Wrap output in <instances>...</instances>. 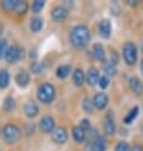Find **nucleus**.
Segmentation results:
<instances>
[{"mask_svg": "<svg viewBox=\"0 0 143 151\" xmlns=\"http://www.w3.org/2000/svg\"><path fill=\"white\" fill-rule=\"evenodd\" d=\"M91 35H90V29L86 26H76L71 29L70 32V42L74 47H76L79 50L85 48L90 42Z\"/></svg>", "mask_w": 143, "mask_h": 151, "instance_id": "nucleus-1", "label": "nucleus"}, {"mask_svg": "<svg viewBox=\"0 0 143 151\" xmlns=\"http://www.w3.org/2000/svg\"><path fill=\"white\" fill-rule=\"evenodd\" d=\"M1 135H3L4 141H5L8 145H14L20 140V137H22V132H20V128L18 127V126L8 123V124H5L3 127Z\"/></svg>", "mask_w": 143, "mask_h": 151, "instance_id": "nucleus-2", "label": "nucleus"}, {"mask_svg": "<svg viewBox=\"0 0 143 151\" xmlns=\"http://www.w3.org/2000/svg\"><path fill=\"white\" fill-rule=\"evenodd\" d=\"M54 95H56V90L51 85V84H42V85L38 88L37 90V98L41 103H44V104H48L51 103L52 100L54 99Z\"/></svg>", "mask_w": 143, "mask_h": 151, "instance_id": "nucleus-3", "label": "nucleus"}, {"mask_svg": "<svg viewBox=\"0 0 143 151\" xmlns=\"http://www.w3.org/2000/svg\"><path fill=\"white\" fill-rule=\"evenodd\" d=\"M123 57H124V61L125 64L132 66L136 64L137 61V47L133 42H127L124 46H123Z\"/></svg>", "mask_w": 143, "mask_h": 151, "instance_id": "nucleus-4", "label": "nucleus"}, {"mask_svg": "<svg viewBox=\"0 0 143 151\" xmlns=\"http://www.w3.org/2000/svg\"><path fill=\"white\" fill-rule=\"evenodd\" d=\"M23 57V50L19 47V46H11V47L8 48L6 55H5V60L9 64H15L18 60Z\"/></svg>", "mask_w": 143, "mask_h": 151, "instance_id": "nucleus-5", "label": "nucleus"}, {"mask_svg": "<svg viewBox=\"0 0 143 151\" xmlns=\"http://www.w3.org/2000/svg\"><path fill=\"white\" fill-rule=\"evenodd\" d=\"M52 141L54 144L64 145L67 141V131L64 127H57L52 131Z\"/></svg>", "mask_w": 143, "mask_h": 151, "instance_id": "nucleus-6", "label": "nucleus"}, {"mask_svg": "<svg viewBox=\"0 0 143 151\" xmlns=\"http://www.w3.org/2000/svg\"><path fill=\"white\" fill-rule=\"evenodd\" d=\"M38 127L43 133L52 132L54 129V119L52 118V117H49V116L42 117V119L39 121V123H38Z\"/></svg>", "mask_w": 143, "mask_h": 151, "instance_id": "nucleus-7", "label": "nucleus"}, {"mask_svg": "<svg viewBox=\"0 0 143 151\" xmlns=\"http://www.w3.org/2000/svg\"><path fill=\"white\" fill-rule=\"evenodd\" d=\"M105 150H107V144H105V140L102 137L92 138L87 144V151H105Z\"/></svg>", "mask_w": 143, "mask_h": 151, "instance_id": "nucleus-8", "label": "nucleus"}, {"mask_svg": "<svg viewBox=\"0 0 143 151\" xmlns=\"http://www.w3.org/2000/svg\"><path fill=\"white\" fill-rule=\"evenodd\" d=\"M108 103H109V98H108V95L105 93H98L94 96V100H92L94 107L96 108V109H99V111L105 109V107L108 106Z\"/></svg>", "mask_w": 143, "mask_h": 151, "instance_id": "nucleus-9", "label": "nucleus"}, {"mask_svg": "<svg viewBox=\"0 0 143 151\" xmlns=\"http://www.w3.org/2000/svg\"><path fill=\"white\" fill-rule=\"evenodd\" d=\"M67 14H69V12L65 6H56L52 10V19L57 23H61L67 18Z\"/></svg>", "mask_w": 143, "mask_h": 151, "instance_id": "nucleus-10", "label": "nucleus"}, {"mask_svg": "<svg viewBox=\"0 0 143 151\" xmlns=\"http://www.w3.org/2000/svg\"><path fill=\"white\" fill-rule=\"evenodd\" d=\"M15 81L18 84V86L20 88H26L28 86L29 81H31V75L27 70H19V73L15 76Z\"/></svg>", "mask_w": 143, "mask_h": 151, "instance_id": "nucleus-11", "label": "nucleus"}, {"mask_svg": "<svg viewBox=\"0 0 143 151\" xmlns=\"http://www.w3.org/2000/svg\"><path fill=\"white\" fill-rule=\"evenodd\" d=\"M99 33H100V36H102L103 38H105V40H108L109 37H110V35H112V24H110V22H109L108 19H103L102 22H100V24H99Z\"/></svg>", "mask_w": 143, "mask_h": 151, "instance_id": "nucleus-12", "label": "nucleus"}, {"mask_svg": "<svg viewBox=\"0 0 143 151\" xmlns=\"http://www.w3.org/2000/svg\"><path fill=\"white\" fill-rule=\"evenodd\" d=\"M104 129L107 135H114L115 133V122L113 116L109 113V114L105 116V121H104Z\"/></svg>", "mask_w": 143, "mask_h": 151, "instance_id": "nucleus-13", "label": "nucleus"}, {"mask_svg": "<svg viewBox=\"0 0 143 151\" xmlns=\"http://www.w3.org/2000/svg\"><path fill=\"white\" fill-rule=\"evenodd\" d=\"M99 79H100L99 71L95 68H90L89 71H87V74H86V81L89 83V85H91V86L96 85V84L99 83Z\"/></svg>", "mask_w": 143, "mask_h": 151, "instance_id": "nucleus-14", "label": "nucleus"}, {"mask_svg": "<svg viewBox=\"0 0 143 151\" xmlns=\"http://www.w3.org/2000/svg\"><path fill=\"white\" fill-rule=\"evenodd\" d=\"M129 86H130V89L133 90V93H136L137 95H141L143 93V84L139 79L136 76L129 79Z\"/></svg>", "mask_w": 143, "mask_h": 151, "instance_id": "nucleus-15", "label": "nucleus"}, {"mask_svg": "<svg viewBox=\"0 0 143 151\" xmlns=\"http://www.w3.org/2000/svg\"><path fill=\"white\" fill-rule=\"evenodd\" d=\"M24 113H26L27 117H29V118L36 117L39 113V108H38V106H37V103L32 102V100L31 102H28L26 104V107H24Z\"/></svg>", "mask_w": 143, "mask_h": 151, "instance_id": "nucleus-16", "label": "nucleus"}, {"mask_svg": "<svg viewBox=\"0 0 143 151\" xmlns=\"http://www.w3.org/2000/svg\"><path fill=\"white\" fill-rule=\"evenodd\" d=\"M72 79H74V83L76 86H82L84 83H85V74L81 69H75L74 70V74H72Z\"/></svg>", "mask_w": 143, "mask_h": 151, "instance_id": "nucleus-17", "label": "nucleus"}, {"mask_svg": "<svg viewBox=\"0 0 143 151\" xmlns=\"http://www.w3.org/2000/svg\"><path fill=\"white\" fill-rule=\"evenodd\" d=\"M72 137L75 138L76 142H84L86 138V132L80 126H76V127L72 128Z\"/></svg>", "mask_w": 143, "mask_h": 151, "instance_id": "nucleus-18", "label": "nucleus"}, {"mask_svg": "<svg viewBox=\"0 0 143 151\" xmlns=\"http://www.w3.org/2000/svg\"><path fill=\"white\" fill-rule=\"evenodd\" d=\"M92 52H94V56H95L96 60H99L100 62H105V50L102 45H99V43L94 45Z\"/></svg>", "mask_w": 143, "mask_h": 151, "instance_id": "nucleus-19", "label": "nucleus"}, {"mask_svg": "<svg viewBox=\"0 0 143 151\" xmlns=\"http://www.w3.org/2000/svg\"><path fill=\"white\" fill-rule=\"evenodd\" d=\"M71 74V66L70 65H61L56 70V75L58 79H66Z\"/></svg>", "mask_w": 143, "mask_h": 151, "instance_id": "nucleus-20", "label": "nucleus"}, {"mask_svg": "<svg viewBox=\"0 0 143 151\" xmlns=\"http://www.w3.org/2000/svg\"><path fill=\"white\" fill-rule=\"evenodd\" d=\"M10 81V75L6 70H0V89H5L9 85Z\"/></svg>", "mask_w": 143, "mask_h": 151, "instance_id": "nucleus-21", "label": "nucleus"}, {"mask_svg": "<svg viewBox=\"0 0 143 151\" xmlns=\"http://www.w3.org/2000/svg\"><path fill=\"white\" fill-rule=\"evenodd\" d=\"M28 10V4L27 1L23 0H15V5H14V10L16 14H24Z\"/></svg>", "mask_w": 143, "mask_h": 151, "instance_id": "nucleus-22", "label": "nucleus"}, {"mask_svg": "<svg viewBox=\"0 0 143 151\" xmlns=\"http://www.w3.org/2000/svg\"><path fill=\"white\" fill-rule=\"evenodd\" d=\"M138 112H139V108L138 107H133L132 109H130L128 112V114L125 116V118H124V123L125 124H129V123H132L134 119H136V117L138 116Z\"/></svg>", "mask_w": 143, "mask_h": 151, "instance_id": "nucleus-23", "label": "nucleus"}, {"mask_svg": "<svg viewBox=\"0 0 143 151\" xmlns=\"http://www.w3.org/2000/svg\"><path fill=\"white\" fill-rule=\"evenodd\" d=\"M42 27H43V20H42V18H38V17H36V18H33L31 20V29H32V32H39Z\"/></svg>", "mask_w": 143, "mask_h": 151, "instance_id": "nucleus-24", "label": "nucleus"}, {"mask_svg": "<svg viewBox=\"0 0 143 151\" xmlns=\"http://www.w3.org/2000/svg\"><path fill=\"white\" fill-rule=\"evenodd\" d=\"M3 108H4V111H5V112L14 111V108H15V100H14V98H11V96H6V98L4 99Z\"/></svg>", "mask_w": 143, "mask_h": 151, "instance_id": "nucleus-25", "label": "nucleus"}, {"mask_svg": "<svg viewBox=\"0 0 143 151\" xmlns=\"http://www.w3.org/2000/svg\"><path fill=\"white\" fill-rule=\"evenodd\" d=\"M44 8V1L43 0H36L32 4V12L33 13H39V12Z\"/></svg>", "mask_w": 143, "mask_h": 151, "instance_id": "nucleus-26", "label": "nucleus"}, {"mask_svg": "<svg viewBox=\"0 0 143 151\" xmlns=\"http://www.w3.org/2000/svg\"><path fill=\"white\" fill-rule=\"evenodd\" d=\"M14 5H15V0H4V1H1V8L6 12L14 10Z\"/></svg>", "mask_w": 143, "mask_h": 151, "instance_id": "nucleus-27", "label": "nucleus"}, {"mask_svg": "<svg viewBox=\"0 0 143 151\" xmlns=\"http://www.w3.org/2000/svg\"><path fill=\"white\" fill-rule=\"evenodd\" d=\"M8 42L6 40H0V58H3V57H5L6 55V51H8Z\"/></svg>", "mask_w": 143, "mask_h": 151, "instance_id": "nucleus-28", "label": "nucleus"}, {"mask_svg": "<svg viewBox=\"0 0 143 151\" xmlns=\"http://www.w3.org/2000/svg\"><path fill=\"white\" fill-rule=\"evenodd\" d=\"M31 71L33 74H41L42 71H43V68H42V65L39 64V62H32Z\"/></svg>", "mask_w": 143, "mask_h": 151, "instance_id": "nucleus-29", "label": "nucleus"}, {"mask_svg": "<svg viewBox=\"0 0 143 151\" xmlns=\"http://www.w3.org/2000/svg\"><path fill=\"white\" fill-rule=\"evenodd\" d=\"M105 73L108 75H110V76H114L115 75V65L114 64H107L105 65Z\"/></svg>", "mask_w": 143, "mask_h": 151, "instance_id": "nucleus-30", "label": "nucleus"}, {"mask_svg": "<svg viewBox=\"0 0 143 151\" xmlns=\"http://www.w3.org/2000/svg\"><path fill=\"white\" fill-rule=\"evenodd\" d=\"M108 85H109V78L103 75V76L99 79V86L102 88V89H107Z\"/></svg>", "mask_w": 143, "mask_h": 151, "instance_id": "nucleus-31", "label": "nucleus"}, {"mask_svg": "<svg viewBox=\"0 0 143 151\" xmlns=\"http://www.w3.org/2000/svg\"><path fill=\"white\" fill-rule=\"evenodd\" d=\"M115 151H130L129 150V145L127 144V142H119V144L117 145L115 147Z\"/></svg>", "mask_w": 143, "mask_h": 151, "instance_id": "nucleus-32", "label": "nucleus"}, {"mask_svg": "<svg viewBox=\"0 0 143 151\" xmlns=\"http://www.w3.org/2000/svg\"><path fill=\"white\" fill-rule=\"evenodd\" d=\"M80 127H81L84 131H90L91 129V124H90V121L89 119H82L81 122H80Z\"/></svg>", "mask_w": 143, "mask_h": 151, "instance_id": "nucleus-33", "label": "nucleus"}, {"mask_svg": "<svg viewBox=\"0 0 143 151\" xmlns=\"http://www.w3.org/2000/svg\"><path fill=\"white\" fill-rule=\"evenodd\" d=\"M92 106H94V104L90 103L89 100H85V103H84V109H85L86 112H90L92 109Z\"/></svg>", "mask_w": 143, "mask_h": 151, "instance_id": "nucleus-34", "label": "nucleus"}, {"mask_svg": "<svg viewBox=\"0 0 143 151\" xmlns=\"http://www.w3.org/2000/svg\"><path fill=\"white\" fill-rule=\"evenodd\" d=\"M130 151H143V149L141 147V146H138V145H136V146H133L132 149H130Z\"/></svg>", "mask_w": 143, "mask_h": 151, "instance_id": "nucleus-35", "label": "nucleus"}, {"mask_svg": "<svg viewBox=\"0 0 143 151\" xmlns=\"http://www.w3.org/2000/svg\"><path fill=\"white\" fill-rule=\"evenodd\" d=\"M1 33H3V24L0 23V36H1Z\"/></svg>", "mask_w": 143, "mask_h": 151, "instance_id": "nucleus-36", "label": "nucleus"}, {"mask_svg": "<svg viewBox=\"0 0 143 151\" xmlns=\"http://www.w3.org/2000/svg\"><path fill=\"white\" fill-rule=\"evenodd\" d=\"M141 69H142V73H143V60H142V62H141Z\"/></svg>", "mask_w": 143, "mask_h": 151, "instance_id": "nucleus-37", "label": "nucleus"}, {"mask_svg": "<svg viewBox=\"0 0 143 151\" xmlns=\"http://www.w3.org/2000/svg\"><path fill=\"white\" fill-rule=\"evenodd\" d=\"M142 50H143V46H142Z\"/></svg>", "mask_w": 143, "mask_h": 151, "instance_id": "nucleus-38", "label": "nucleus"}]
</instances>
